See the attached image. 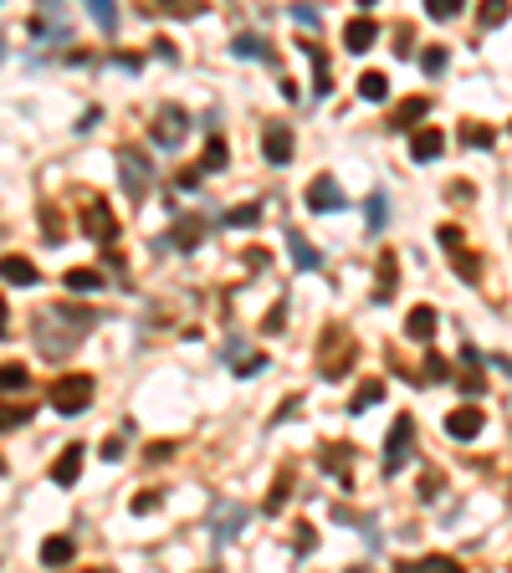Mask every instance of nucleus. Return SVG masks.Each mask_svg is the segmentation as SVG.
Listing matches in <instances>:
<instances>
[{"instance_id":"obj_9","label":"nucleus","mask_w":512,"mask_h":573,"mask_svg":"<svg viewBox=\"0 0 512 573\" xmlns=\"http://www.w3.org/2000/svg\"><path fill=\"white\" fill-rule=\"evenodd\" d=\"M200 241H205V215L185 210V215H175V226L159 236V251H195Z\"/></svg>"},{"instance_id":"obj_18","label":"nucleus","mask_w":512,"mask_h":573,"mask_svg":"<svg viewBox=\"0 0 512 573\" xmlns=\"http://www.w3.org/2000/svg\"><path fill=\"white\" fill-rule=\"evenodd\" d=\"M441 149H446V134H441V128H415V134H410V159H415V164L441 159Z\"/></svg>"},{"instance_id":"obj_56","label":"nucleus","mask_w":512,"mask_h":573,"mask_svg":"<svg viewBox=\"0 0 512 573\" xmlns=\"http://www.w3.org/2000/svg\"><path fill=\"white\" fill-rule=\"evenodd\" d=\"M6 328H11V307H6V297H0V338H6Z\"/></svg>"},{"instance_id":"obj_46","label":"nucleus","mask_w":512,"mask_h":573,"mask_svg":"<svg viewBox=\"0 0 512 573\" xmlns=\"http://www.w3.org/2000/svg\"><path fill=\"white\" fill-rule=\"evenodd\" d=\"M297 410H303V394H287V400L277 405V415H272V425H282V420H297Z\"/></svg>"},{"instance_id":"obj_43","label":"nucleus","mask_w":512,"mask_h":573,"mask_svg":"<svg viewBox=\"0 0 512 573\" xmlns=\"http://www.w3.org/2000/svg\"><path fill=\"white\" fill-rule=\"evenodd\" d=\"M88 11H93V21H98L103 31H113V26H118V11H113V0H88Z\"/></svg>"},{"instance_id":"obj_6","label":"nucleus","mask_w":512,"mask_h":573,"mask_svg":"<svg viewBox=\"0 0 512 573\" xmlns=\"http://www.w3.org/2000/svg\"><path fill=\"white\" fill-rule=\"evenodd\" d=\"M318 466L344 492H354V440H323V446H318Z\"/></svg>"},{"instance_id":"obj_23","label":"nucleus","mask_w":512,"mask_h":573,"mask_svg":"<svg viewBox=\"0 0 512 573\" xmlns=\"http://www.w3.org/2000/svg\"><path fill=\"white\" fill-rule=\"evenodd\" d=\"M72 558H77V543L67 533H52L47 543H41V563H47V568H67Z\"/></svg>"},{"instance_id":"obj_39","label":"nucleus","mask_w":512,"mask_h":573,"mask_svg":"<svg viewBox=\"0 0 512 573\" xmlns=\"http://www.w3.org/2000/svg\"><path fill=\"white\" fill-rule=\"evenodd\" d=\"M441 379H451V364L431 348V354H425V364H420V384H441Z\"/></svg>"},{"instance_id":"obj_50","label":"nucleus","mask_w":512,"mask_h":573,"mask_svg":"<svg viewBox=\"0 0 512 573\" xmlns=\"http://www.w3.org/2000/svg\"><path fill=\"white\" fill-rule=\"evenodd\" d=\"M507 21V6H502V0H487V6H482V26H502Z\"/></svg>"},{"instance_id":"obj_3","label":"nucleus","mask_w":512,"mask_h":573,"mask_svg":"<svg viewBox=\"0 0 512 573\" xmlns=\"http://www.w3.org/2000/svg\"><path fill=\"white\" fill-rule=\"evenodd\" d=\"M436 241L446 246V261H451V272H456L461 282H472V287H477V282H482V256H477L472 246H466V231H461V226H451V220H446V226L436 231Z\"/></svg>"},{"instance_id":"obj_30","label":"nucleus","mask_w":512,"mask_h":573,"mask_svg":"<svg viewBox=\"0 0 512 573\" xmlns=\"http://www.w3.org/2000/svg\"><path fill=\"white\" fill-rule=\"evenodd\" d=\"M354 87H359L364 103H384V98H390V77H384V72H364Z\"/></svg>"},{"instance_id":"obj_26","label":"nucleus","mask_w":512,"mask_h":573,"mask_svg":"<svg viewBox=\"0 0 512 573\" xmlns=\"http://www.w3.org/2000/svg\"><path fill=\"white\" fill-rule=\"evenodd\" d=\"M287 492H292V466H282V471L272 476V492H267V502H262V512H267V517H277V512L287 507Z\"/></svg>"},{"instance_id":"obj_58","label":"nucleus","mask_w":512,"mask_h":573,"mask_svg":"<svg viewBox=\"0 0 512 573\" xmlns=\"http://www.w3.org/2000/svg\"><path fill=\"white\" fill-rule=\"evenodd\" d=\"M0 476H6V456H0Z\"/></svg>"},{"instance_id":"obj_42","label":"nucleus","mask_w":512,"mask_h":573,"mask_svg":"<svg viewBox=\"0 0 512 573\" xmlns=\"http://www.w3.org/2000/svg\"><path fill=\"white\" fill-rule=\"evenodd\" d=\"M175 451H180L175 440H149V446H144V461H149V466H164V461L175 456Z\"/></svg>"},{"instance_id":"obj_33","label":"nucleus","mask_w":512,"mask_h":573,"mask_svg":"<svg viewBox=\"0 0 512 573\" xmlns=\"http://www.w3.org/2000/svg\"><path fill=\"white\" fill-rule=\"evenodd\" d=\"M62 287H67V292H98V287H103V272H93V267H72V272L62 277Z\"/></svg>"},{"instance_id":"obj_7","label":"nucleus","mask_w":512,"mask_h":573,"mask_svg":"<svg viewBox=\"0 0 512 573\" xmlns=\"http://www.w3.org/2000/svg\"><path fill=\"white\" fill-rule=\"evenodd\" d=\"M410 446H415V420H410V415H395L390 440H384V461H379V471H384V476H400V471H405Z\"/></svg>"},{"instance_id":"obj_20","label":"nucleus","mask_w":512,"mask_h":573,"mask_svg":"<svg viewBox=\"0 0 512 573\" xmlns=\"http://www.w3.org/2000/svg\"><path fill=\"white\" fill-rule=\"evenodd\" d=\"M425 113H431V98H405V103L390 113V123H384V128H390V134H410Z\"/></svg>"},{"instance_id":"obj_38","label":"nucleus","mask_w":512,"mask_h":573,"mask_svg":"<svg viewBox=\"0 0 512 573\" xmlns=\"http://www.w3.org/2000/svg\"><path fill=\"white\" fill-rule=\"evenodd\" d=\"M31 31H36V36H62V31H67V26H62V11H57V6L36 11V16H31Z\"/></svg>"},{"instance_id":"obj_35","label":"nucleus","mask_w":512,"mask_h":573,"mask_svg":"<svg viewBox=\"0 0 512 573\" xmlns=\"http://www.w3.org/2000/svg\"><path fill=\"white\" fill-rule=\"evenodd\" d=\"M36 220H41V236H47L52 246L67 236V226H62V210H57V205H41V210H36Z\"/></svg>"},{"instance_id":"obj_34","label":"nucleus","mask_w":512,"mask_h":573,"mask_svg":"<svg viewBox=\"0 0 512 573\" xmlns=\"http://www.w3.org/2000/svg\"><path fill=\"white\" fill-rule=\"evenodd\" d=\"M364 215H369V236H379V231H384V220H390V195L374 190L369 205H364Z\"/></svg>"},{"instance_id":"obj_44","label":"nucleus","mask_w":512,"mask_h":573,"mask_svg":"<svg viewBox=\"0 0 512 573\" xmlns=\"http://www.w3.org/2000/svg\"><path fill=\"white\" fill-rule=\"evenodd\" d=\"M26 420H31L26 405H0V430H21Z\"/></svg>"},{"instance_id":"obj_5","label":"nucleus","mask_w":512,"mask_h":573,"mask_svg":"<svg viewBox=\"0 0 512 573\" xmlns=\"http://www.w3.org/2000/svg\"><path fill=\"white\" fill-rule=\"evenodd\" d=\"M118 164H123V190H128V200H144L149 185H154V164H149V154H144L139 144H123V149H118Z\"/></svg>"},{"instance_id":"obj_15","label":"nucleus","mask_w":512,"mask_h":573,"mask_svg":"<svg viewBox=\"0 0 512 573\" xmlns=\"http://www.w3.org/2000/svg\"><path fill=\"white\" fill-rule=\"evenodd\" d=\"M374 41H379V21H374L369 11L349 16V26H344V52H369Z\"/></svg>"},{"instance_id":"obj_4","label":"nucleus","mask_w":512,"mask_h":573,"mask_svg":"<svg viewBox=\"0 0 512 573\" xmlns=\"http://www.w3.org/2000/svg\"><path fill=\"white\" fill-rule=\"evenodd\" d=\"M77 226H82V236H93V241H103V246H113V241H118V215L108 210V200H103L98 190H82Z\"/></svg>"},{"instance_id":"obj_11","label":"nucleus","mask_w":512,"mask_h":573,"mask_svg":"<svg viewBox=\"0 0 512 573\" xmlns=\"http://www.w3.org/2000/svg\"><path fill=\"white\" fill-rule=\"evenodd\" d=\"M308 210L313 215H333V210H344V185L333 180V174H318V180H308Z\"/></svg>"},{"instance_id":"obj_57","label":"nucleus","mask_w":512,"mask_h":573,"mask_svg":"<svg viewBox=\"0 0 512 573\" xmlns=\"http://www.w3.org/2000/svg\"><path fill=\"white\" fill-rule=\"evenodd\" d=\"M492 369H502V374L512 379V359H507V354H492Z\"/></svg>"},{"instance_id":"obj_32","label":"nucleus","mask_w":512,"mask_h":573,"mask_svg":"<svg viewBox=\"0 0 512 573\" xmlns=\"http://www.w3.org/2000/svg\"><path fill=\"white\" fill-rule=\"evenodd\" d=\"M231 52H236V57H251V62H277L262 36H236V41H231Z\"/></svg>"},{"instance_id":"obj_29","label":"nucleus","mask_w":512,"mask_h":573,"mask_svg":"<svg viewBox=\"0 0 512 573\" xmlns=\"http://www.w3.org/2000/svg\"><path fill=\"white\" fill-rule=\"evenodd\" d=\"M384 400V379H364L359 389H354V400H349V415H364L369 405H379Z\"/></svg>"},{"instance_id":"obj_36","label":"nucleus","mask_w":512,"mask_h":573,"mask_svg":"<svg viewBox=\"0 0 512 573\" xmlns=\"http://www.w3.org/2000/svg\"><path fill=\"white\" fill-rule=\"evenodd\" d=\"M461 144H466V149H492V128L477 123V118H466V123H461Z\"/></svg>"},{"instance_id":"obj_25","label":"nucleus","mask_w":512,"mask_h":573,"mask_svg":"<svg viewBox=\"0 0 512 573\" xmlns=\"http://www.w3.org/2000/svg\"><path fill=\"white\" fill-rule=\"evenodd\" d=\"M241 522H246V512L231 507V502H216V507H210V527H216V538H236Z\"/></svg>"},{"instance_id":"obj_51","label":"nucleus","mask_w":512,"mask_h":573,"mask_svg":"<svg viewBox=\"0 0 512 573\" xmlns=\"http://www.w3.org/2000/svg\"><path fill=\"white\" fill-rule=\"evenodd\" d=\"M436 492H441V476L425 471V476H420V502H436Z\"/></svg>"},{"instance_id":"obj_60","label":"nucleus","mask_w":512,"mask_h":573,"mask_svg":"<svg viewBox=\"0 0 512 573\" xmlns=\"http://www.w3.org/2000/svg\"><path fill=\"white\" fill-rule=\"evenodd\" d=\"M88 573H108V568H88Z\"/></svg>"},{"instance_id":"obj_61","label":"nucleus","mask_w":512,"mask_h":573,"mask_svg":"<svg viewBox=\"0 0 512 573\" xmlns=\"http://www.w3.org/2000/svg\"><path fill=\"white\" fill-rule=\"evenodd\" d=\"M349 573H369V568H349Z\"/></svg>"},{"instance_id":"obj_53","label":"nucleus","mask_w":512,"mask_h":573,"mask_svg":"<svg viewBox=\"0 0 512 573\" xmlns=\"http://www.w3.org/2000/svg\"><path fill=\"white\" fill-rule=\"evenodd\" d=\"M395 41H400V47H395L400 57H410V52H415V31H410V26H400V31H395Z\"/></svg>"},{"instance_id":"obj_48","label":"nucleus","mask_w":512,"mask_h":573,"mask_svg":"<svg viewBox=\"0 0 512 573\" xmlns=\"http://www.w3.org/2000/svg\"><path fill=\"white\" fill-rule=\"evenodd\" d=\"M282 323H287V297H282V302H272V313L262 318V333H277Z\"/></svg>"},{"instance_id":"obj_59","label":"nucleus","mask_w":512,"mask_h":573,"mask_svg":"<svg viewBox=\"0 0 512 573\" xmlns=\"http://www.w3.org/2000/svg\"><path fill=\"white\" fill-rule=\"evenodd\" d=\"M200 573H221V568H200Z\"/></svg>"},{"instance_id":"obj_49","label":"nucleus","mask_w":512,"mask_h":573,"mask_svg":"<svg viewBox=\"0 0 512 573\" xmlns=\"http://www.w3.org/2000/svg\"><path fill=\"white\" fill-rule=\"evenodd\" d=\"M159 502H164V492H139V497H134V512L149 517V512H159Z\"/></svg>"},{"instance_id":"obj_16","label":"nucleus","mask_w":512,"mask_h":573,"mask_svg":"<svg viewBox=\"0 0 512 573\" xmlns=\"http://www.w3.org/2000/svg\"><path fill=\"white\" fill-rule=\"evenodd\" d=\"M292 149H297V139H292L287 123H267V128H262V154H267V164H287Z\"/></svg>"},{"instance_id":"obj_62","label":"nucleus","mask_w":512,"mask_h":573,"mask_svg":"<svg viewBox=\"0 0 512 573\" xmlns=\"http://www.w3.org/2000/svg\"><path fill=\"white\" fill-rule=\"evenodd\" d=\"M507 134H512V123H507Z\"/></svg>"},{"instance_id":"obj_31","label":"nucleus","mask_w":512,"mask_h":573,"mask_svg":"<svg viewBox=\"0 0 512 573\" xmlns=\"http://www.w3.org/2000/svg\"><path fill=\"white\" fill-rule=\"evenodd\" d=\"M256 220H262V205H231V210H221V226H231V231H251Z\"/></svg>"},{"instance_id":"obj_24","label":"nucleus","mask_w":512,"mask_h":573,"mask_svg":"<svg viewBox=\"0 0 512 573\" xmlns=\"http://www.w3.org/2000/svg\"><path fill=\"white\" fill-rule=\"evenodd\" d=\"M287 251H292V261H297V272H318V267H323V256L313 251V241H308L303 231H287Z\"/></svg>"},{"instance_id":"obj_28","label":"nucleus","mask_w":512,"mask_h":573,"mask_svg":"<svg viewBox=\"0 0 512 573\" xmlns=\"http://www.w3.org/2000/svg\"><path fill=\"white\" fill-rule=\"evenodd\" d=\"M226 359L236 364L241 379H251V374H262V369H267V354H241V343H226Z\"/></svg>"},{"instance_id":"obj_19","label":"nucleus","mask_w":512,"mask_h":573,"mask_svg":"<svg viewBox=\"0 0 512 573\" xmlns=\"http://www.w3.org/2000/svg\"><path fill=\"white\" fill-rule=\"evenodd\" d=\"M0 282H11V287H36L41 282V267L26 256H0Z\"/></svg>"},{"instance_id":"obj_54","label":"nucleus","mask_w":512,"mask_h":573,"mask_svg":"<svg viewBox=\"0 0 512 573\" xmlns=\"http://www.w3.org/2000/svg\"><path fill=\"white\" fill-rule=\"evenodd\" d=\"M292 16L303 21V26H318V6H292Z\"/></svg>"},{"instance_id":"obj_37","label":"nucleus","mask_w":512,"mask_h":573,"mask_svg":"<svg viewBox=\"0 0 512 573\" xmlns=\"http://www.w3.org/2000/svg\"><path fill=\"white\" fill-rule=\"evenodd\" d=\"M313 548H318V527H313V522H292V553L308 558Z\"/></svg>"},{"instance_id":"obj_1","label":"nucleus","mask_w":512,"mask_h":573,"mask_svg":"<svg viewBox=\"0 0 512 573\" xmlns=\"http://www.w3.org/2000/svg\"><path fill=\"white\" fill-rule=\"evenodd\" d=\"M354 364H359V338H354L344 323H328V328L318 333V374H323L328 384H338V379L354 374Z\"/></svg>"},{"instance_id":"obj_40","label":"nucleus","mask_w":512,"mask_h":573,"mask_svg":"<svg viewBox=\"0 0 512 573\" xmlns=\"http://www.w3.org/2000/svg\"><path fill=\"white\" fill-rule=\"evenodd\" d=\"M26 384H31L26 364H0V394H11V389H26Z\"/></svg>"},{"instance_id":"obj_45","label":"nucleus","mask_w":512,"mask_h":573,"mask_svg":"<svg viewBox=\"0 0 512 573\" xmlns=\"http://www.w3.org/2000/svg\"><path fill=\"white\" fill-rule=\"evenodd\" d=\"M461 11V0H425V16H431V21H451Z\"/></svg>"},{"instance_id":"obj_52","label":"nucleus","mask_w":512,"mask_h":573,"mask_svg":"<svg viewBox=\"0 0 512 573\" xmlns=\"http://www.w3.org/2000/svg\"><path fill=\"white\" fill-rule=\"evenodd\" d=\"M200 180H205V169H200V164L180 169V190H200Z\"/></svg>"},{"instance_id":"obj_47","label":"nucleus","mask_w":512,"mask_h":573,"mask_svg":"<svg viewBox=\"0 0 512 573\" xmlns=\"http://www.w3.org/2000/svg\"><path fill=\"white\" fill-rule=\"evenodd\" d=\"M123 435H128V425H123V430H113V435L103 440V461H123Z\"/></svg>"},{"instance_id":"obj_41","label":"nucleus","mask_w":512,"mask_h":573,"mask_svg":"<svg viewBox=\"0 0 512 573\" xmlns=\"http://www.w3.org/2000/svg\"><path fill=\"white\" fill-rule=\"evenodd\" d=\"M420 72L425 77H441L446 72V47H420Z\"/></svg>"},{"instance_id":"obj_55","label":"nucleus","mask_w":512,"mask_h":573,"mask_svg":"<svg viewBox=\"0 0 512 573\" xmlns=\"http://www.w3.org/2000/svg\"><path fill=\"white\" fill-rule=\"evenodd\" d=\"M154 57H164V62H180V52L169 47V41H154Z\"/></svg>"},{"instance_id":"obj_21","label":"nucleus","mask_w":512,"mask_h":573,"mask_svg":"<svg viewBox=\"0 0 512 573\" xmlns=\"http://www.w3.org/2000/svg\"><path fill=\"white\" fill-rule=\"evenodd\" d=\"M436 323H441V318H436V307H431V302H420V307H410L405 333H410L415 343H431V338H436Z\"/></svg>"},{"instance_id":"obj_17","label":"nucleus","mask_w":512,"mask_h":573,"mask_svg":"<svg viewBox=\"0 0 512 573\" xmlns=\"http://www.w3.org/2000/svg\"><path fill=\"white\" fill-rule=\"evenodd\" d=\"M395 573H466L451 553H425V558H400Z\"/></svg>"},{"instance_id":"obj_8","label":"nucleus","mask_w":512,"mask_h":573,"mask_svg":"<svg viewBox=\"0 0 512 573\" xmlns=\"http://www.w3.org/2000/svg\"><path fill=\"white\" fill-rule=\"evenodd\" d=\"M185 134H190V113H185L180 103H164V108L154 113L149 139H154L159 149H180V144H185Z\"/></svg>"},{"instance_id":"obj_13","label":"nucleus","mask_w":512,"mask_h":573,"mask_svg":"<svg viewBox=\"0 0 512 573\" xmlns=\"http://www.w3.org/2000/svg\"><path fill=\"white\" fill-rule=\"evenodd\" d=\"M297 47H303V57L313 62V93H318V98H328V93H333V62H328V52L318 47L313 36H303Z\"/></svg>"},{"instance_id":"obj_14","label":"nucleus","mask_w":512,"mask_h":573,"mask_svg":"<svg viewBox=\"0 0 512 573\" xmlns=\"http://www.w3.org/2000/svg\"><path fill=\"white\" fill-rule=\"evenodd\" d=\"M482 425H487V415H482L477 405H456V410L446 415V435H451V440H477Z\"/></svg>"},{"instance_id":"obj_2","label":"nucleus","mask_w":512,"mask_h":573,"mask_svg":"<svg viewBox=\"0 0 512 573\" xmlns=\"http://www.w3.org/2000/svg\"><path fill=\"white\" fill-rule=\"evenodd\" d=\"M93 394H98V384H93V374H57L52 384H47V400H52V410L57 415H82L93 405Z\"/></svg>"},{"instance_id":"obj_12","label":"nucleus","mask_w":512,"mask_h":573,"mask_svg":"<svg viewBox=\"0 0 512 573\" xmlns=\"http://www.w3.org/2000/svg\"><path fill=\"white\" fill-rule=\"evenodd\" d=\"M395 292H400V256L395 251H379L374 256V302L379 307L395 302Z\"/></svg>"},{"instance_id":"obj_10","label":"nucleus","mask_w":512,"mask_h":573,"mask_svg":"<svg viewBox=\"0 0 512 573\" xmlns=\"http://www.w3.org/2000/svg\"><path fill=\"white\" fill-rule=\"evenodd\" d=\"M487 359L477 354L472 343H461V364H456V389L466 394V400H477V394H487Z\"/></svg>"},{"instance_id":"obj_22","label":"nucleus","mask_w":512,"mask_h":573,"mask_svg":"<svg viewBox=\"0 0 512 573\" xmlns=\"http://www.w3.org/2000/svg\"><path fill=\"white\" fill-rule=\"evenodd\" d=\"M82 456H88L82 446H62V456L52 461V481H57V487H72V481L82 476Z\"/></svg>"},{"instance_id":"obj_27","label":"nucleus","mask_w":512,"mask_h":573,"mask_svg":"<svg viewBox=\"0 0 512 573\" xmlns=\"http://www.w3.org/2000/svg\"><path fill=\"white\" fill-rule=\"evenodd\" d=\"M226 164H231L226 139H221V134H210V139H205V154H200V169H205V174H221Z\"/></svg>"}]
</instances>
